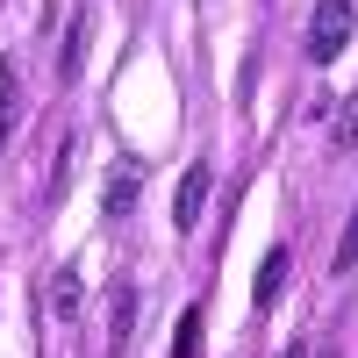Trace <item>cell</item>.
Listing matches in <instances>:
<instances>
[{
  "label": "cell",
  "mask_w": 358,
  "mask_h": 358,
  "mask_svg": "<svg viewBox=\"0 0 358 358\" xmlns=\"http://www.w3.org/2000/svg\"><path fill=\"white\" fill-rule=\"evenodd\" d=\"M337 151H358V94H351L344 115H337Z\"/></svg>",
  "instance_id": "cell-9"
},
{
  "label": "cell",
  "mask_w": 358,
  "mask_h": 358,
  "mask_svg": "<svg viewBox=\"0 0 358 358\" xmlns=\"http://www.w3.org/2000/svg\"><path fill=\"white\" fill-rule=\"evenodd\" d=\"M287 358H315V351H301V344H294V351H287Z\"/></svg>",
  "instance_id": "cell-11"
},
{
  "label": "cell",
  "mask_w": 358,
  "mask_h": 358,
  "mask_svg": "<svg viewBox=\"0 0 358 358\" xmlns=\"http://www.w3.org/2000/svg\"><path fill=\"white\" fill-rule=\"evenodd\" d=\"M337 273H351V265H358V208H351V222H344V244H337Z\"/></svg>",
  "instance_id": "cell-10"
},
{
  "label": "cell",
  "mask_w": 358,
  "mask_h": 358,
  "mask_svg": "<svg viewBox=\"0 0 358 358\" xmlns=\"http://www.w3.org/2000/svg\"><path fill=\"white\" fill-rule=\"evenodd\" d=\"M280 280H287V244H273V251H265V265H258V280H251V308H273V294H280Z\"/></svg>",
  "instance_id": "cell-3"
},
{
  "label": "cell",
  "mask_w": 358,
  "mask_h": 358,
  "mask_svg": "<svg viewBox=\"0 0 358 358\" xmlns=\"http://www.w3.org/2000/svg\"><path fill=\"white\" fill-rule=\"evenodd\" d=\"M101 208H108V215H129V208H136V172H108Z\"/></svg>",
  "instance_id": "cell-5"
},
{
  "label": "cell",
  "mask_w": 358,
  "mask_h": 358,
  "mask_svg": "<svg viewBox=\"0 0 358 358\" xmlns=\"http://www.w3.org/2000/svg\"><path fill=\"white\" fill-rule=\"evenodd\" d=\"M351 22H358L351 0H315V22H308V57H315V65H330V57L344 50Z\"/></svg>",
  "instance_id": "cell-1"
},
{
  "label": "cell",
  "mask_w": 358,
  "mask_h": 358,
  "mask_svg": "<svg viewBox=\"0 0 358 358\" xmlns=\"http://www.w3.org/2000/svg\"><path fill=\"white\" fill-rule=\"evenodd\" d=\"M194 351H201V308L179 315V337H172V358H194Z\"/></svg>",
  "instance_id": "cell-7"
},
{
  "label": "cell",
  "mask_w": 358,
  "mask_h": 358,
  "mask_svg": "<svg viewBox=\"0 0 358 358\" xmlns=\"http://www.w3.org/2000/svg\"><path fill=\"white\" fill-rule=\"evenodd\" d=\"M50 308H57V315H72V308H79V273H57V287H50Z\"/></svg>",
  "instance_id": "cell-8"
},
{
  "label": "cell",
  "mask_w": 358,
  "mask_h": 358,
  "mask_svg": "<svg viewBox=\"0 0 358 358\" xmlns=\"http://www.w3.org/2000/svg\"><path fill=\"white\" fill-rule=\"evenodd\" d=\"M15 108H22V86H15V65L0 57V143H8V129H15Z\"/></svg>",
  "instance_id": "cell-6"
},
{
  "label": "cell",
  "mask_w": 358,
  "mask_h": 358,
  "mask_svg": "<svg viewBox=\"0 0 358 358\" xmlns=\"http://www.w3.org/2000/svg\"><path fill=\"white\" fill-rule=\"evenodd\" d=\"M208 187H215V172H208V158H194V165H187V179H179V201H172V222H179V229H194V222H201Z\"/></svg>",
  "instance_id": "cell-2"
},
{
  "label": "cell",
  "mask_w": 358,
  "mask_h": 358,
  "mask_svg": "<svg viewBox=\"0 0 358 358\" xmlns=\"http://www.w3.org/2000/svg\"><path fill=\"white\" fill-rule=\"evenodd\" d=\"M129 322H136V287H129V280H115V315H108V337H115V344H129Z\"/></svg>",
  "instance_id": "cell-4"
}]
</instances>
